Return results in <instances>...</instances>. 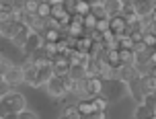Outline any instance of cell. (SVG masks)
<instances>
[{"label":"cell","instance_id":"40","mask_svg":"<svg viewBox=\"0 0 156 119\" xmlns=\"http://www.w3.org/2000/svg\"><path fill=\"white\" fill-rule=\"evenodd\" d=\"M47 2H49L51 6H60V4H64V2H66V0H47Z\"/></svg>","mask_w":156,"mask_h":119},{"label":"cell","instance_id":"36","mask_svg":"<svg viewBox=\"0 0 156 119\" xmlns=\"http://www.w3.org/2000/svg\"><path fill=\"white\" fill-rule=\"evenodd\" d=\"M19 119H39V115L35 111H31V109H25V111L19 113Z\"/></svg>","mask_w":156,"mask_h":119},{"label":"cell","instance_id":"45","mask_svg":"<svg viewBox=\"0 0 156 119\" xmlns=\"http://www.w3.org/2000/svg\"><path fill=\"white\" fill-rule=\"evenodd\" d=\"M82 119H90V117H82Z\"/></svg>","mask_w":156,"mask_h":119},{"label":"cell","instance_id":"38","mask_svg":"<svg viewBox=\"0 0 156 119\" xmlns=\"http://www.w3.org/2000/svg\"><path fill=\"white\" fill-rule=\"evenodd\" d=\"M0 119H19V113H12V111H2Z\"/></svg>","mask_w":156,"mask_h":119},{"label":"cell","instance_id":"39","mask_svg":"<svg viewBox=\"0 0 156 119\" xmlns=\"http://www.w3.org/2000/svg\"><path fill=\"white\" fill-rule=\"evenodd\" d=\"M90 119H107V111H97Z\"/></svg>","mask_w":156,"mask_h":119},{"label":"cell","instance_id":"11","mask_svg":"<svg viewBox=\"0 0 156 119\" xmlns=\"http://www.w3.org/2000/svg\"><path fill=\"white\" fill-rule=\"evenodd\" d=\"M111 31L117 33V35H123V33H127V21H125L121 15L111 16Z\"/></svg>","mask_w":156,"mask_h":119},{"label":"cell","instance_id":"16","mask_svg":"<svg viewBox=\"0 0 156 119\" xmlns=\"http://www.w3.org/2000/svg\"><path fill=\"white\" fill-rule=\"evenodd\" d=\"M121 8H123V4H121L119 0H107V2H105V10H107L109 16L121 15Z\"/></svg>","mask_w":156,"mask_h":119},{"label":"cell","instance_id":"31","mask_svg":"<svg viewBox=\"0 0 156 119\" xmlns=\"http://www.w3.org/2000/svg\"><path fill=\"white\" fill-rule=\"evenodd\" d=\"M97 21H99V19H97L93 12H88V15L84 16V29H86V33L93 31V29H97Z\"/></svg>","mask_w":156,"mask_h":119},{"label":"cell","instance_id":"33","mask_svg":"<svg viewBox=\"0 0 156 119\" xmlns=\"http://www.w3.org/2000/svg\"><path fill=\"white\" fill-rule=\"evenodd\" d=\"M97 19H107V10H105V4H93V10H90Z\"/></svg>","mask_w":156,"mask_h":119},{"label":"cell","instance_id":"4","mask_svg":"<svg viewBox=\"0 0 156 119\" xmlns=\"http://www.w3.org/2000/svg\"><path fill=\"white\" fill-rule=\"evenodd\" d=\"M136 78H140L136 64H119V66H117V82L129 84V82H133Z\"/></svg>","mask_w":156,"mask_h":119},{"label":"cell","instance_id":"23","mask_svg":"<svg viewBox=\"0 0 156 119\" xmlns=\"http://www.w3.org/2000/svg\"><path fill=\"white\" fill-rule=\"evenodd\" d=\"M41 35H43V39H45V41H54V43H58V41L64 37V33L60 31V29H45Z\"/></svg>","mask_w":156,"mask_h":119},{"label":"cell","instance_id":"24","mask_svg":"<svg viewBox=\"0 0 156 119\" xmlns=\"http://www.w3.org/2000/svg\"><path fill=\"white\" fill-rule=\"evenodd\" d=\"M103 62H109L111 66H119V64H121L119 49H107V54H105V60H103Z\"/></svg>","mask_w":156,"mask_h":119},{"label":"cell","instance_id":"8","mask_svg":"<svg viewBox=\"0 0 156 119\" xmlns=\"http://www.w3.org/2000/svg\"><path fill=\"white\" fill-rule=\"evenodd\" d=\"M54 66L51 68H39L37 72V80H35V86L33 88H41V86H47L49 82H51V78H54Z\"/></svg>","mask_w":156,"mask_h":119},{"label":"cell","instance_id":"32","mask_svg":"<svg viewBox=\"0 0 156 119\" xmlns=\"http://www.w3.org/2000/svg\"><path fill=\"white\" fill-rule=\"evenodd\" d=\"M37 16H41V19L51 16V4H49L47 0H43V2H41V6H39V10H37Z\"/></svg>","mask_w":156,"mask_h":119},{"label":"cell","instance_id":"26","mask_svg":"<svg viewBox=\"0 0 156 119\" xmlns=\"http://www.w3.org/2000/svg\"><path fill=\"white\" fill-rule=\"evenodd\" d=\"M70 78H74V80L88 78V76H86V68H84V66H72V68H70Z\"/></svg>","mask_w":156,"mask_h":119},{"label":"cell","instance_id":"22","mask_svg":"<svg viewBox=\"0 0 156 119\" xmlns=\"http://www.w3.org/2000/svg\"><path fill=\"white\" fill-rule=\"evenodd\" d=\"M25 70V84H27V86H35V80H37V72H39V68H35V66H33V68H23Z\"/></svg>","mask_w":156,"mask_h":119},{"label":"cell","instance_id":"17","mask_svg":"<svg viewBox=\"0 0 156 119\" xmlns=\"http://www.w3.org/2000/svg\"><path fill=\"white\" fill-rule=\"evenodd\" d=\"M41 2H43V0H21V4H23V8H25L27 15H37Z\"/></svg>","mask_w":156,"mask_h":119},{"label":"cell","instance_id":"10","mask_svg":"<svg viewBox=\"0 0 156 119\" xmlns=\"http://www.w3.org/2000/svg\"><path fill=\"white\" fill-rule=\"evenodd\" d=\"M16 29H19V21H8V23H0V37L2 39H12Z\"/></svg>","mask_w":156,"mask_h":119},{"label":"cell","instance_id":"5","mask_svg":"<svg viewBox=\"0 0 156 119\" xmlns=\"http://www.w3.org/2000/svg\"><path fill=\"white\" fill-rule=\"evenodd\" d=\"M43 43H45V39H43V35H41V33H35V31H31V35H29V39H27V43H25V47L21 49V51H23V56H33L35 51H39V49L43 47Z\"/></svg>","mask_w":156,"mask_h":119},{"label":"cell","instance_id":"44","mask_svg":"<svg viewBox=\"0 0 156 119\" xmlns=\"http://www.w3.org/2000/svg\"><path fill=\"white\" fill-rule=\"evenodd\" d=\"M150 119H156V117H154V115H152V117H150Z\"/></svg>","mask_w":156,"mask_h":119},{"label":"cell","instance_id":"25","mask_svg":"<svg viewBox=\"0 0 156 119\" xmlns=\"http://www.w3.org/2000/svg\"><path fill=\"white\" fill-rule=\"evenodd\" d=\"M119 56H121V64H136V51L133 49H121L119 47Z\"/></svg>","mask_w":156,"mask_h":119},{"label":"cell","instance_id":"2","mask_svg":"<svg viewBox=\"0 0 156 119\" xmlns=\"http://www.w3.org/2000/svg\"><path fill=\"white\" fill-rule=\"evenodd\" d=\"M45 93L51 99H54L55 105H62V107H66V96H68V90H66V86H64V78H58V76H54L51 78V82L45 86Z\"/></svg>","mask_w":156,"mask_h":119},{"label":"cell","instance_id":"37","mask_svg":"<svg viewBox=\"0 0 156 119\" xmlns=\"http://www.w3.org/2000/svg\"><path fill=\"white\" fill-rule=\"evenodd\" d=\"M144 33H146V31H132V33H129L132 39H133V43H144Z\"/></svg>","mask_w":156,"mask_h":119},{"label":"cell","instance_id":"42","mask_svg":"<svg viewBox=\"0 0 156 119\" xmlns=\"http://www.w3.org/2000/svg\"><path fill=\"white\" fill-rule=\"evenodd\" d=\"M152 111H154V117H156V105H154V107H152Z\"/></svg>","mask_w":156,"mask_h":119},{"label":"cell","instance_id":"18","mask_svg":"<svg viewBox=\"0 0 156 119\" xmlns=\"http://www.w3.org/2000/svg\"><path fill=\"white\" fill-rule=\"evenodd\" d=\"M60 115H64V117L68 119H82L84 115L80 113V109L78 107H72V105H66V107H62V113Z\"/></svg>","mask_w":156,"mask_h":119},{"label":"cell","instance_id":"29","mask_svg":"<svg viewBox=\"0 0 156 119\" xmlns=\"http://www.w3.org/2000/svg\"><path fill=\"white\" fill-rule=\"evenodd\" d=\"M121 16H123L125 21H132V19H136V16H138V12H136L133 4H125V6L121 8Z\"/></svg>","mask_w":156,"mask_h":119},{"label":"cell","instance_id":"41","mask_svg":"<svg viewBox=\"0 0 156 119\" xmlns=\"http://www.w3.org/2000/svg\"><path fill=\"white\" fill-rule=\"evenodd\" d=\"M150 62H152V64L156 66V51H154V49H152V56H150Z\"/></svg>","mask_w":156,"mask_h":119},{"label":"cell","instance_id":"30","mask_svg":"<svg viewBox=\"0 0 156 119\" xmlns=\"http://www.w3.org/2000/svg\"><path fill=\"white\" fill-rule=\"evenodd\" d=\"M43 49H45V54L51 58V60L60 54V51H58V43H54V41H45V43H43Z\"/></svg>","mask_w":156,"mask_h":119},{"label":"cell","instance_id":"20","mask_svg":"<svg viewBox=\"0 0 156 119\" xmlns=\"http://www.w3.org/2000/svg\"><path fill=\"white\" fill-rule=\"evenodd\" d=\"M54 68L55 70H70V58L64 54H58L54 58Z\"/></svg>","mask_w":156,"mask_h":119},{"label":"cell","instance_id":"43","mask_svg":"<svg viewBox=\"0 0 156 119\" xmlns=\"http://www.w3.org/2000/svg\"><path fill=\"white\" fill-rule=\"evenodd\" d=\"M58 119H68V117H64V115H60V117H58Z\"/></svg>","mask_w":156,"mask_h":119},{"label":"cell","instance_id":"46","mask_svg":"<svg viewBox=\"0 0 156 119\" xmlns=\"http://www.w3.org/2000/svg\"><path fill=\"white\" fill-rule=\"evenodd\" d=\"M154 51H156V47H154Z\"/></svg>","mask_w":156,"mask_h":119},{"label":"cell","instance_id":"7","mask_svg":"<svg viewBox=\"0 0 156 119\" xmlns=\"http://www.w3.org/2000/svg\"><path fill=\"white\" fill-rule=\"evenodd\" d=\"M105 84H107V80L103 78V76H99V74H97V76H90V78H86V88H88L90 96L105 93Z\"/></svg>","mask_w":156,"mask_h":119},{"label":"cell","instance_id":"27","mask_svg":"<svg viewBox=\"0 0 156 119\" xmlns=\"http://www.w3.org/2000/svg\"><path fill=\"white\" fill-rule=\"evenodd\" d=\"M8 21H15V16H12V6L0 4V23H8Z\"/></svg>","mask_w":156,"mask_h":119},{"label":"cell","instance_id":"6","mask_svg":"<svg viewBox=\"0 0 156 119\" xmlns=\"http://www.w3.org/2000/svg\"><path fill=\"white\" fill-rule=\"evenodd\" d=\"M29 35H31V27L29 25H25V23H19V29H16L15 33V37H12V45L19 49H23L25 47V43H27V39H29Z\"/></svg>","mask_w":156,"mask_h":119},{"label":"cell","instance_id":"1","mask_svg":"<svg viewBox=\"0 0 156 119\" xmlns=\"http://www.w3.org/2000/svg\"><path fill=\"white\" fill-rule=\"evenodd\" d=\"M0 107H2V111L21 113L27 109V99L19 90H4L0 96Z\"/></svg>","mask_w":156,"mask_h":119},{"label":"cell","instance_id":"34","mask_svg":"<svg viewBox=\"0 0 156 119\" xmlns=\"http://www.w3.org/2000/svg\"><path fill=\"white\" fill-rule=\"evenodd\" d=\"M97 29H99L101 33L109 31L111 29V16H107V19H99V21H97Z\"/></svg>","mask_w":156,"mask_h":119},{"label":"cell","instance_id":"14","mask_svg":"<svg viewBox=\"0 0 156 119\" xmlns=\"http://www.w3.org/2000/svg\"><path fill=\"white\" fill-rule=\"evenodd\" d=\"M76 107L80 109V113H82L84 117H93L94 113H97V109H94V105H93L90 99H86V101H78Z\"/></svg>","mask_w":156,"mask_h":119},{"label":"cell","instance_id":"28","mask_svg":"<svg viewBox=\"0 0 156 119\" xmlns=\"http://www.w3.org/2000/svg\"><path fill=\"white\" fill-rule=\"evenodd\" d=\"M93 10V4L90 2H86V0H78V4H76V12L74 15H82V16H86L88 12Z\"/></svg>","mask_w":156,"mask_h":119},{"label":"cell","instance_id":"15","mask_svg":"<svg viewBox=\"0 0 156 119\" xmlns=\"http://www.w3.org/2000/svg\"><path fill=\"white\" fill-rule=\"evenodd\" d=\"M90 101H93V105H94V109H97V111H105V109H107V105H109V96L105 95V93H101V95L90 96Z\"/></svg>","mask_w":156,"mask_h":119},{"label":"cell","instance_id":"35","mask_svg":"<svg viewBox=\"0 0 156 119\" xmlns=\"http://www.w3.org/2000/svg\"><path fill=\"white\" fill-rule=\"evenodd\" d=\"M144 43H146L148 47H152V49H154V47H156V33L146 31V33H144Z\"/></svg>","mask_w":156,"mask_h":119},{"label":"cell","instance_id":"13","mask_svg":"<svg viewBox=\"0 0 156 119\" xmlns=\"http://www.w3.org/2000/svg\"><path fill=\"white\" fill-rule=\"evenodd\" d=\"M152 115H154V111H152V107H148L146 103L136 105V109H133V117L136 119H150Z\"/></svg>","mask_w":156,"mask_h":119},{"label":"cell","instance_id":"12","mask_svg":"<svg viewBox=\"0 0 156 119\" xmlns=\"http://www.w3.org/2000/svg\"><path fill=\"white\" fill-rule=\"evenodd\" d=\"M140 84H142V90H144V95H156V78L154 76H144L140 78Z\"/></svg>","mask_w":156,"mask_h":119},{"label":"cell","instance_id":"3","mask_svg":"<svg viewBox=\"0 0 156 119\" xmlns=\"http://www.w3.org/2000/svg\"><path fill=\"white\" fill-rule=\"evenodd\" d=\"M0 78H2V84H4V88H6V90H8L10 86L25 84V70H23V66H15L10 72L2 74Z\"/></svg>","mask_w":156,"mask_h":119},{"label":"cell","instance_id":"9","mask_svg":"<svg viewBox=\"0 0 156 119\" xmlns=\"http://www.w3.org/2000/svg\"><path fill=\"white\" fill-rule=\"evenodd\" d=\"M156 6V0H133V8L138 16H148Z\"/></svg>","mask_w":156,"mask_h":119},{"label":"cell","instance_id":"21","mask_svg":"<svg viewBox=\"0 0 156 119\" xmlns=\"http://www.w3.org/2000/svg\"><path fill=\"white\" fill-rule=\"evenodd\" d=\"M15 66H16V64L12 62L6 54H0V76H2V74H6V72H10Z\"/></svg>","mask_w":156,"mask_h":119},{"label":"cell","instance_id":"19","mask_svg":"<svg viewBox=\"0 0 156 119\" xmlns=\"http://www.w3.org/2000/svg\"><path fill=\"white\" fill-rule=\"evenodd\" d=\"M93 45H94L93 37H90V35H82V37H78V45H76V49H80V51H88V54H90Z\"/></svg>","mask_w":156,"mask_h":119}]
</instances>
